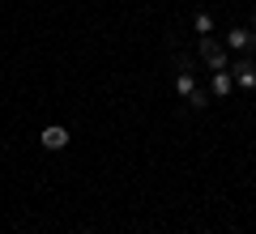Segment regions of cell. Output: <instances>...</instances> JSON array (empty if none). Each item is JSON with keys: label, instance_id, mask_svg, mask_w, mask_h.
<instances>
[{"label": "cell", "instance_id": "5b68a950", "mask_svg": "<svg viewBox=\"0 0 256 234\" xmlns=\"http://www.w3.org/2000/svg\"><path fill=\"white\" fill-rule=\"evenodd\" d=\"M230 47H239V51L252 47V30H230Z\"/></svg>", "mask_w": 256, "mask_h": 234}, {"label": "cell", "instance_id": "277c9868", "mask_svg": "<svg viewBox=\"0 0 256 234\" xmlns=\"http://www.w3.org/2000/svg\"><path fill=\"white\" fill-rule=\"evenodd\" d=\"M214 94H218V98H222V94H230V72H226V68L214 72Z\"/></svg>", "mask_w": 256, "mask_h": 234}, {"label": "cell", "instance_id": "8992f818", "mask_svg": "<svg viewBox=\"0 0 256 234\" xmlns=\"http://www.w3.org/2000/svg\"><path fill=\"white\" fill-rule=\"evenodd\" d=\"M175 90H180L184 98H188V94L196 90V81H192V72H180V77H175Z\"/></svg>", "mask_w": 256, "mask_h": 234}, {"label": "cell", "instance_id": "ba28073f", "mask_svg": "<svg viewBox=\"0 0 256 234\" xmlns=\"http://www.w3.org/2000/svg\"><path fill=\"white\" fill-rule=\"evenodd\" d=\"M252 17H256V13H252Z\"/></svg>", "mask_w": 256, "mask_h": 234}, {"label": "cell", "instance_id": "3957f363", "mask_svg": "<svg viewBox=\"0 0 256 234\" xmlns=\"http://www.w3.org/2000/svg\"><path fill=\"white\" fill-rule=\"evenodd\" d=\"M235 81L244 85V90H256V64L239 60V64H235Z\"/></svg>", "mask_w": 256, "mask_h": 234}, {"label": "cell", "instance_id": "52a82bcc", "mask_svg": "<svg viewBox=\"0 0 256 234\" xmlns=\"http://www.w3.org/2000/svg\"><path fill=\"white\" fill-rule=\"evenodd\" d=\"M210 26H214L210 13H196V30H201V34H210Z\"/></svg>", "mask_w": 256, "mask_h": 234}, {"label": "cell", "instance_id": "7a4b0ae2", "mask_svg": "<svg viewBox=\"0 0 256 234\" xmlns=\"http://www.w3.org/2000/svg\"><path fill=\"white\" fill-rule=\"evenodd\" d=\"M38 141H43V149H64V145H68V128L52 124V128H43V132H38Z\"/></svg>", "mask_w": 256, "mask_h": 234}, {"label": "cell", "instance_id": "6da1fadb", "mask_svg": "<svg viewBox=\"0 0 256 234\" xmlns=\"http://www.w3.org/2000/svg\"><path fill=\"white\" fill-rule=\"evenodd\" d=\"M196 51H201V60L210 64L214 72H222V68H226V51H222V43H218V38H210V34H205Z\"/></svg>", "mask_w": 256, "mask_h": 234}]
</instances>
